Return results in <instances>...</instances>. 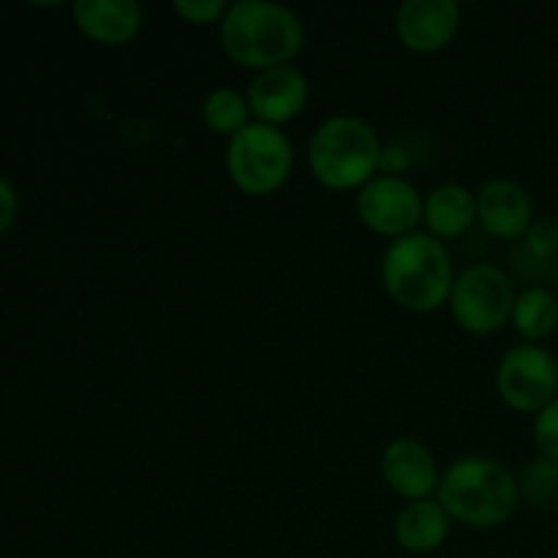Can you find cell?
<instances>
[{
  "instance_id": "obj_1",
  "label": "cell",
  "mask_w": 558,
  "mask_h": 558,
  "mask_svg": "<svg viewBox=\"0 0 558 558\" xmlns=\"http://www.w3.org/2000/svg\"><path fill=\"white\" fill-rule=\"evenodd\" d=\"M221 44L229 60L248 71L289 65L305 47V25L289 5L276 0L229 3L221 22Z\"/></svg>"
},
{
  "instance_id": "obj_2",
  "label": "cell",
  "mask_w": 558,
  "mask_h": 558,
  "mask_svg": "<svg viewBox=\"0 0 558 558\" xmlns=\"http://www.w3.org/2000/svg\"><path fill=\"white\" fill-rule=\"evenodd\" d=\"M379 276L381 289L398 308L434 314L450 303L456 267L441 240L428 232H412L387 245Z\"/></svg>"
},
{
  "instance_id": "obj_3",
  "label": "cell",
  "mask_w": 558,
  "mask_h": 558,
  "mask_svg": "<svg viewBox=\"0 0 558 558\" xmlns=\"http://www.w3.org/2000/svg\"><path fill=\"white\" fill-rule=\"evenodd\" d=\"M436 501L466 529H499L521 507L518 477L499 461L463 456L441 472Z\"/></svg>"
},
{
  "instance_id": "obj_4",
  "label": "cell",
  "mask_w": 558,
  "mask_h": 558,
  "mask_svg": "<svg viewBox=\"0 0 558 558\" xmlns=\"http://www.w3.org/2000/svg\"><path fill=\"white\" fill-rule=\"evenodd\" d=\"M381 140L374 125L354 114L322 120L308 140V169L327 191H363L379 178Z\"/></svg>"
},
{
  "instance_id": "obj_5",
  "label": "cell",
  "mask_w": 558,
  "mask_h": 558,
  "mask_svg": "<svg viewBox=\"0 0 558 558\" xmlns=\"http://www.w3.org/2000/svg\"><path fill=\"white\" fill-rule=\"evenodd\" d=\"M294 169V145L281 129L245 125L227 145V174L245 196H270L287 185Z\"/></svg>"
},
{
  "instance_id": "obj_6",
  "label": "cell",
  "mask_w": 558,
  "mask_h": 558,
  "mask_svg": "<svg viewBox=\"0 0 558 558\" xmlns=\"http://www.w3.org/2000/svg\"><path fill=\"white\" fill-rule=\"evenodd\" d=\"M515 298L512 278L499 265L477 262L456 276L447 308L463 332L483 338L510 325Z\"/></svg>"
},
{
  "instance_id": "obj_7",
  "label": "cell",
  "mask_w": 558,
  "mask_h": 558,
  "mask_svg": "<svg viewBox=\"0 0 558 558\" xmlns=\"http://www.w3.org/2000/svg\"><path fill=\"white\" fill-rule=\"evenodd\" d=\"M496 392L521 414H537L558 396V360L543 343H518L496 365Z\"/></svg>"
},
{
  "instance_id": "obj_8",
  "label": "cell",
  "mask_w": 558,
  "mask_h": 558,
  "mask_svg": "<svg viewBox=\"0 0 558 558\" xmlns=\"http://www.w3.org/2000/svg\"><path fill=\"white\" fill-rule=\"evenodd\" d=\"M423 202L425 196L412 180L379 174L363 191H357V218L365 229L392 243L420 232Z\"/></svg>"
},
{
  "instance_id": "obj_9",
  "label": "cell",
  "mask_w": 558,
  "mask_h": 558,
  "mask_svg": "<svg viewBox=\"0 0 558 558\" xmlns=\"http://www.w3.org/2000/svg\"><path fill=\"white\" fill-rule=\"evenodd\" d=\"M458 0H403L396 11V36L414 54H436L456 41L461 31Z\"/></svg>"
},
{
  "instance_id": "obj_10",
  "label": "cell",
  "mask_w": 558,
  "mask_h": 558,
  "mask_svg": "<svg viewBox=\"0 0 558 558\" xmlns=\"http://www.w3.org/2000/svg\"><path fill=\"white\" fill-rule=\"evenodd\" d=\"M245 98H248L251 114H254L256 123L281 129V125L300 118L303 109L308 107L311 82L298 65H276V69H265L254 74L248 90H245Z\"/></svg>"
},
{
  "instance_id": "obj_11",
  "label": "cell",
  "mask_w": 558,
  "mask_h": 558,
  "mask_svg": "<svg viewBox=\"0 0 558 558\" xmlns=\"http://www.w3.org/2000/svg\"><path fill=\"white\" fill-rule=\"evenodd\" d=\"M379 472L387 488L401 496L403 501L436 499V490H439L441 483V472L434 452L423 441L409 439V436L392 439L381 450Z\"/></svg>"
},
{
  "instance_id": "obj_12",
  "label": "cell",
  "mask_w": 558,
  "mask_h": 558,
  "mask_svg": "<svg viewBox=\"0 0 558 558\" xmlns=\"http://www.w3.org/2000/svg\"><path fill=\"white\" fill-rule=\"evenodd\" d=\"M534 199L518 180L490 178L477 191V223L496 240H523L534 223Z\"/></svg>"
},
{
  "instance_id": "obj_13",
  "label": "cell",
  "mask_w": 558,
  "mask_h": 558,
  "mask_svg": "<svg viewBox=\"0 0 558 558\" xmlns=\"http://www.w3.org/2000/svg\"><path fill=\"white\" fill-rule=\"evenodd\" d=\"M71 16L82 36L101 47L131 44L145 25V11L136 0H76Z\"/></svg>"
},
{
  "instance_id": "obj_14",
  "label": "cell",
  "mask_w": 558,
  "mask_h": 558,
  "mask_svg": "<svg viewBox=\"0 0 558 558\" xmlns=\"http://www.w3.org/2000/svg\"><path fill=\"white\" fill-rule=\"evenodd\" d=\"M477 223V194L461 183H441L425 194L423 227L436 240H458Z\"/></svg>"
},
{
  "instance_id": "obj_15",
  "label": "cell",
  "mask_w": 558,
  "mask_h": 558,
  "mask_svg": "<svg viewBox=\"0 0 558 558\" xmlns=\"http://www.w3.org/2000/svg\"><path fill=\"white\" fill-rule=\"evenodd\" d=\"M452 518L436 499L407 501L392 523L398 548L412 556H428L447 543Z\"/></svg>"
},
{
  "instance_id": "obj_16",
  "label": "cell",
  "mask_w": 558,
  "mask_h": 558,
  "mask_svg": "<svg viewBox=\"0 0 558 558\" xmlns=\"http://www.w3.org/2000/svg\"><path fill=\"white\" fill-rule=\"evenodd\" d=\"M510 325L523 343H543L558 327V298L545 287H529L518 292Z\"/></svg>"
},
{
  "instance_id": "obj_17",
  "label": "cell",
  "mask_w": 558,
  "mask_h": 558,
  "mask_svg": "<svg viewBox=\"0 0 558 558\" xmlns=\"http://www.w3.org/2000/svg\"><path fill=\"white\" fill-rule=\"evenodd\" d=\"M202 120H205L207 131L232 140L245 125L254 123V114H251L245 93L234 90V87H216L202 101Z\"/></svg>"
},
{
  "instance_id": "obj_18",
  "label": "cell",
  "mask_w": 558,
  "mask_h": 558,
  "mask_svg": "<svg viewBox=\"0 0 558 558\" xmlns=\"http://www.w3.org/2000/svg\"><path fill=\"white\" fill-rule=\"evenodd\" d=\"M518 494L521 505L532 510H554L558 505V461L545 456L529 461L518 477Z\"/></svg>"
},
{
  "instance_id": "obj_19",
  "label": "cell",
  "mask_w": 558,
  "mask_h": 558,
  "mask_svg": "<svg viewBox=\"0 0 558 558\" xmlns=\"http://www.w3.org/2000/svg\"><path fill=\"white\" fill-rule=\"evenodd\" d=\"M172 9L174 14H178L183 22H189V25L221 27L223 16H227L229 11V3L227 0H174Z\"/></svg>"
},
{
  "instance_id": "obj_20",
  "label": "cell",
  "mask_w": 558,
  "mask_h": 558,
  "mask_svg": "<svg viewBox=\"0 0 558 558\" xmlns=\"http://www.w3.org/2000/svg\"><path fill=\"white\" fill-rule=\"evenodd\" d=\"M532 436L539 456L558 461V396L543 409V412L534 414Z\"/></svg>"
},
{
  "instance_id": "obj_21",
  "label": "cell",
  "mask_w": 558,
  "mask_h": 558,
  "mask_svg": "<svg viewBox=\"0 0 558 558\" xmlns=\"http://www.w3.org/2000/svg\"><path fill=\"white\" fill-rule=\"evenodd\" d=\"M529 254L537 256V259H550L558 254V221L554 218H534V223L529 227L526 238Z\"/></svg>"
},
{
  "instance_id": "obj_22",
  "label": "cell",
  "mask_w": 558,
  "mask_h": 558,
  "mask_svg": "<svg viewBox=\"0 0 558 558\" xmlns=\"http://www.w3.org/2000/svg\"><path fill=\"white\" fill-rule=\"evenodd\" d=\"M20 216V194H16L14 183L0 172V238L9 232Z\"/></svg>"
},
{
  "instance_id": "obj_23",
  "label": "cell",
  "mask_w": 558,
  "mask_h": 558,
  "mask_svg": "<svg viewBox=\"0 0 558 558\" xmlns=\"http://www.w3.org/2000/svg\"><path fill=\"white\" fill-rule=\"evenodd\" d=\"M412 163L409 153L403 150L401 145H385L381 147V158H379V174H387V178H403Z\"/></svg>"
}]
</instances>
